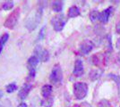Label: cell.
I'll list each match as a JSON object with an SVG mask.
<instances>
[{"instance_id":"cell-1","label":"cell","mask_w":120,"mask_h":107,"mask_svg":"<svg viewBox=\"0 0 120 107\" xmlns=\"http://www.w3.org/2000/svg\"><path fill=\"white\" fill-rule=\"evenodd\" d=\"M41 3L42 2L38 3L39 4L38 8L35 9L33 12H31L25 20V27L29 31H34L40 23V21H41L42 15H43V9L45 6V5H42Z\"/></svg>"},{"instance_id":"cell-2","label":"cell","mask_w":120,"mask_h":107,"mask_svg":"<svg viewBox=\"0 0 120 107\" xmlns=\"http://www.w3.org/2000/svg\"><path fill=\"white\" fill-rule=\"evenodd\" d=\"M88 94V85L84 82H77L74 84V96L77 100L83 99Z\"/></svg>"},{"instance_id":"cell-3","label":"cell","mask_w":120,"mask_h":107,"mask_svg":"<svg viewBox=\"0 0 120 107\" xmlns=\"http://www.w3.org/2000/svg\"><path fill=\"white\" fill-rule=\"evenodd\" d=\"M66 21H67V19L65 18V14H56L54 17H52L51 24L56 31H61L65 28Z\"/></svg>"},{"instance_id":"cell-4","label":"cell","mask_w":120,"mask_h":107,"mask_svg":"<svg viewBox=\"0 0 120 107\" xmlns=\"http://www.w3.org/2000/svg\"><path fill=\"white\" fill-rule=\"evenodd\" d=\"M49 80L55 85L60 84L63 80V71L59 64H56L50 72Z\"/></svg>"},{"instance_id":"cell-5","label":"cell","mask_w":120,"mask_h":107,"mask_svg":"<svg viewBox=\"0 0 120 107\" xmlns=\"http://www.w3.org/2000/svg\"><path fill=\"white\" fill-rule=\"evenodd\" d=\"M19 10H15L10 15L8 16V18L6 19V21H5V27L8 28V29H14L15 27V25L17 24L18 20H19Z\"/></svg>"},{"instance_id":"cell-6","label":"cell","mask_w":120,"mask_h":107,"mask_svg":"<svg viewBox=\"0 0 120 107\" xmlns=\"http://www.w3.org/2000/svg\"><path fill=\"white\" fill-rule=\"evenodd\" d=\"M34 55H36L40 61L43 62H46L49 60V53L47 49H44L42 48L40 46H37L36 48L34 49Z\"/></svg>"},{"instance_id":"cell-7","label":"cell","mask_w":120,"mask_h":107,"mask_svg":"<svg viewBox=\"0 0 120 107\" xmlns=\"http://www.w3.org/2000/svg\"><path fill=\"white\" fill-rule=\"evenodd\" d=\"M93 47H94V45H93V43H92L91 41L84 40L81 44L79 51H80L81 55H88L90 52H91V50L93 49Z\"/></svg>"},{"instance_id":"cell-8","label":"cell","mask_w":120,"mask_h":107,"mask_svg":"<svg viewBox=\"0 0 120 107\" xmlns=\"http://www.w3.org/2000/svg\"><path fill=\"white\" fill-rule=\"evenodd\" d=\"M113 10H114V8L112 6H109L107 9L100 12V14H99V21L102 23H107L109 20V17L111 16V14H113Z\"/></svg>"},{"instance_id":"cell-9","label":"cell","mask_w":120,"mask_h":107,"mask_svg":"<svg viewBox=\"0 0 120 107\" xmlns=\"http://www.w3.org/2000/svg\"><path fill=\"white\" fill-rule=\"evenodd\" d=\"M73 73L75 77H81L82 76V74L84 73V68H83V63L82 60L77 59L75 62V67H74V71Z\"/></svg>"},{"instance_id":"cell-10","label":"cell","mask_w":120,"mask_h":107,"mask_svg":"<svg viewBox=\"0 0 120 107\" xmlns=\"http://www.w3.org/2000/svg\"><path fill=\"white\" fill-rule=\"evenodd\" d=\"M31 88H32V85L29 84V83H26L21 87V89L19 90V93H18V96L20 97V99L24 100L25 98L28 97V95L30 94Z\"/></svg>"},{"instance_id":"cell-11","label":"cell","mask_w":120,"mask_h":107,"mask_svg":"<svg viewBox=\"0 0 120 107\" xmlns=\"http://www.w3.org/2000/svg\"><path fill=\"white\" fill-rule=\"evenodd\" d=\"M40 62V59L37 57L36 55H31L30 57H29L28 61H27V67H28V70H34L36 69V67L38 65V63Z\"/></svg>"},{"instance_id":"cell-12","label":"cell","mask_w":120,"mask_h":107,"mask_svg":"<svg viewBox=\"0 0 120 107\" xmlns=\"http://www.w3.org/2000/svg\"><path fill=\"white\" fill-rule=\"evenodd\" d=\"M52 90L53 87L49 84H46L43 87H41V96L43 97V98H47L49 97H51L52 94Z\"/></svg>"},{"instance_id":"cell-13","label":"cell","mask_w":120,"mask_h":107,"mask_svg":"<svg viewBox=\"0 0 120 107\" xmlns=\"http://www.w3.org/2000/svg\"><path fill=\"white\" fill-rule=\"evenodd\" d=\"M80 14L81 11L79 9V7L76 6V5H73L68 9V14H67L68 18H75V17L79 16Z\"/></svg>"},{"instance_id":"cell-14","label":"cell","mask_w":120,"mask_h":107,"mask_svg":"<svg viewBox=\"0 0 120 107\" xmlns=\"http://www.w3.org/2000/svg\"><path fill=\"white\" fill-rule=\"evenodd\" d=\"M103 74V71L101 70V69H94V70H92V71L90 72V80H92V81H95L97 79H99L101 75Z\"/></svg>"},{"instance_id":"cell-15","label":"cell","mask_w":120,"mask_h":107,"mask_svg":"<svg viewBox=\"0 0 120 107\" xmlns=\"http://www.w3.org/2000/svg\"><path fill=\"white\" fill-rule=\"evenodd\" d=\"M64 2L63 1H54L52 2V9L56 13H59L63 10Z\"/></svg>"},{"instance_id":"cell-16","label":"cell","mask_w":120,"mask_h":107,"mask_svg":"<svg viewBox=\"0 0 120 107\" xmlns=\"http://www.w3.org/2000/svg\"><path fill=\"white\" fill-rule=\"evenodd\" d=\"M53 103H54V97H49L47 98H43L40 101V104L43 107H51L53 105Z\"/></svg>"},{"instance_id":"cell-17","label":"cell","mask_w":120,"mask_h":107,"mask_svg":"<svg viewBox=\"0 0 120 107\" xmlns=\"http://www.w3.org/2000/svg\"><path fill=\"white\" fill-rule=\"evenodd\" d=\"M8 38H9V34L8 33H5V34L1 36V38H0V55L3 51V48L5 46V43L8 40Z\"/></svg>"},{"instance_id":"cell-18","label":"cell","mask_w":120,"mask_h":107,"mask_svg":"<svg viewBox=\"0 0 120 107\" xmlns=\"http://www.w3.org/2000/svg\"><path fill=\"white\" fill-rule=\"evenodd\" d=\"M5 90L7 93H14L15 91L17 90V85L15 84V83H10V84H8L6 87H5Z\"/></svg>"},{"instance_id":"cell-19","label":"cell","mask_w":120,"mask_h":107,"mask_svg":"<svg viewBox=\"0 0 120 107\" xmlns=\"http://www.w3.org/2000/svg\"><path fill=\"white\" fill-rule=\"evenodd\" d=\"M109 77L111 79H113V80L116 82V86H117V87H118V90L120 91V76L116 75V74L110 73V74H109Z\"/></svg>"},{"instance_id":"cell-20","label":"cell","mask_w":120,"mask_h":107,"mask_svg":"<svg viewBox=\"0 0 120 107\" xmlns=\"http://www.w3.org/2000/svg\"><path fill=\"white\" fill-rule=\"evenodd\" d=\"M14 2L13 1H6L5 3H3V5H2V8L5 11H9L11 9H13V7H14Z\"/></svg>"},{"instance_id":"cell-21","label":"cell","mask_w":120,"mask_h":107,"mask_svg":"<svg viewBox=\"0 0 120 107\" xmlns=\"http://www.w3.org/2000/svg\"><path fill=\"white\" fill-rule=\"evenodd\" d=\"M45 34H46V27L45 26H43V27L40 29V32H39V34H38V36H37V39H36V41L38 42V41L42 40V39L44 38V37H45Z\"/></svg>"},{"instance_id":"cell-22","label":"cell","mask_w":120,"mask_h":107,"mask_svg":"<svg viewBox=\"0 0 120 107\" xmlns=\"http://www.w3.org/2000/svg\"><path fill=\"white\" fill-rule=\"evenodd\" d=\"M99 14L100 12H98L97 10H92L90 14V19L91 21H95L99 20Z\"/></svg>"},{"instance_id":"cell-23","label":"cell","mask_w":120,"mask_h":107,"mask_svg":"<svg viewBox=\"0 0 120 107\" xmlns=\"http://www.w3.org/2000/svg\"><path fill=\"white\" fill-rule=\"evenodd\" d=\"M35 75H36V69L29 71V78L30 79H33L35 77Z\"/></svg>"},{"instance_id":"cell-24","label":"cell","mask_w":120,"mask_h":107,"mask_svg":"<svg viewBox=\"0 0 120 107\" xmlns=\"http://www.w3.org/2000/svg\"><path fill=\"white\" fill-rule=\"evenodd\" d=\"M116 32H117L118 34H120V21H119V22H117V24H116Z\"/></svg>"},{"instance_id":"cell-25","label":"cell","mask_w":120,"mask_h":107,"mask_svg":"<svg viewBox=\"0 0 120 107\" xmlns=\"http://www.w3.org/2000/svg\"><path fill=\"white\" fill-rule=\"evenodd\" d=\"M17 107H28V105H27L25 103H21L20 104H19Z\"/></svg>"},{"instance_id":"cell-26","label":"cell","mask_w":120,"mask_h":107,"mask_svg":"<svg viewBox=\"0 0 120 107\" xmlns=\"http://www.w3.org/2000/svg\"><path fill=\"white\" fill-rule=\"evenodd\" d=\"M116 46H118V47L120 46V38L118 39V40H117V42H116Z\"/></svg>"},{"instance_id":"cell-27","label":"cell","mask_w":120,"mask_h":107,"mask_svg":"<svg viewBox=\"0 0 120 107\" xmlns=\"http://www.w3.org/2000/svg\"><path fill=\"white\" fill-rule=\"evenodd\" d=\"M2 97H3V93H2V92L0 91V98H1Z\"/></svg>"},{"instance_id":"cell-28","label":"cell","mask_w":120,"mask_h":107,"mask_svg":"<svg viewBox=\"0 0 120 107\" xmlns=\"http://www.w3.org/2000/svg\"><path fill=\"white\" fill-rule=\"evenodd\" d=\"M73 107H80V106H79V105H74Z\"/></svg>"},{"instance_id":"cell-29","label":"cell","mask_w":120,"mask_h":107,"mask_svg":"<svg viewBox=\"0 0 120 107\" xmlns=\"http://www.w3.org/2000/svg\"><path fill=\"white\" fill-rule=\"evenodd\" d=\"M118 56H119V58H120V52H119V54H118Z\"/></svg>"}]
</instances>
